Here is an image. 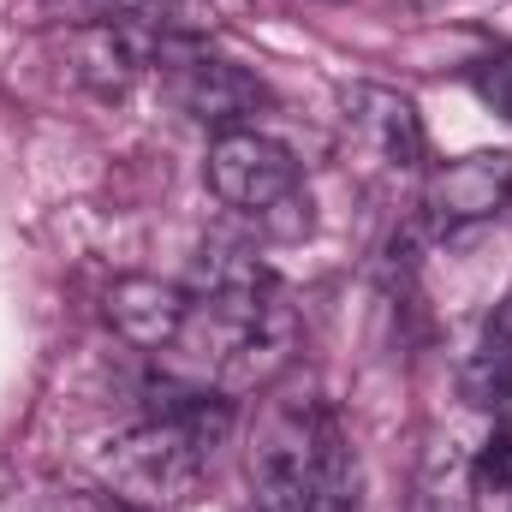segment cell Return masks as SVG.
Segmentation results:
<instances>
[{
  "mask_svg": "<svg viewBox=\"0 0 512 512\" xmlns=\"http://www.w3.org/2000/svg\"><path fill=\"white\" fill-rule=\"evenodd\" d=\"M459 393H465L477 411H501L512 399V316L489 322V334L477 340V352H471L465 370H459Z\"/></svg>",
  "mask_w": 512,
  "mask_h": 512,
  "instance_id": "9c48e42d",
  "label": "cell"
},
{
  "mask_svg": "<svg viewBox=\"0 0 512 512\" xmlns=\"http://www.w3.org/2000/svg\"><path fill=\"white\" fill-rule=\"evenodd\" d=\"M471 90H477L501 120H512V48H501V54H489V60L471 66Z\"/></svg>",
  "mask_w": 512,
  "mask_h": 512,
  "instance_id": "30bf717a",
  "label": "cell"
},
{
  "mask_svg": "<svg viewBox=\"0 0 512 512\" xmlns=\"http://www.w3.org/2000/svg\"><path fill=\"white\" fill-rule=\"evenodd\" d=\"M66 60H72V78L90 84L96 96H126L155 60V42L143 36V24H72Z\"/></svg>",
  "mask_w": 512,
  "mask_h": 512,
  "instance_id": "52a82bcc",
  "label": "cell"
},
{
  "mask_svg": "<svg viewBox=\"0 0 512 512\" xmlns=\"http://www.w3.org/2000/svg\"><path fill=\"white\" fill-rule=\"evenodd\" d=\"M328 435H334V417L322 405H310V399L268 405L251 459H245L251 512H316Z\"/></svg>",
  "mask_w": 512,
  "mask_h": 512,
  "instance_id": "6da1fadb",
  "label": "cell"
},
{
  "mask_svg": "<svg viewBox=\"0 0 512 512\" xmlns=\"http://www.w3.org/2000/svg\"><path fill=\"white\" fill-rule=\"evenodd\" d=\"M161 84L173 96V108L197 126L221 131H245L268 108V84L245 72L239 60L221 54H197V48H161Z\"/></svg>",
  "mask_w": 512,
  "mask_h": 512,
  "instance_id": "3957f363",
  "label": "cell"
},
{
  "mask_svg": "<svg viewBox=\"0 0 512 512\" xmlns=\"http://www.w3.org/2000/svg\"><path fill=\"white\" fill-rule=\"evenodd\" d=\"M471 471H477V489H501L507 495L512 489V423L483 441V453L471 459Z\"/></svg>",
  "mask_w": 512,
  "mask_h": 512,
  "instance_id": "8fae6325",
  "label": "cell"
},
{
  "mask_svg": "<svg viewBox=\"0 0 512 512\" xmlns=\"http://www.w3.org/2000/svg\"><path fill=\"white\" fill-rule=\"evenodd\" d=\"M102 316L108 328L137 346V352H167L185 340L191 316H197V298L173 280H155V274H120L102 298Z\"/></svg>",
  "mask_w": 512,
  "mask_h": 512,
  "instance_id": "277c9868",
  "label": "cell"
},
{
  "mask_svg": "<svg viewBox=\"0 0 512 512\" xmlns=\"http://www.w3.org/2000/svg\"><path fill=\"white\" fill-rule=\"evenodd\" d=\"M203 179H209V191H215L227 209L256 215V221H274V215L292 209L298 191H304V173H298L292 149H286L280 137L256 131V126L221 131V137L209 143Z\"/></svg>",
  "mask_w": 512,
  "mask_h": 512,
  "instance_id": "7a4b0ae2",
  "label": "cell"
},
{
  "mask_svg": "<svg viewBox=\"0 0 512 512\" xmlns=\"http://www.w3.org/2000/svg\"><path fill=\"white\" fill-rule=\"evenodd\" d=\"M411 512H477V471H471V459L447 441H435L423 459H417V471H411Z\"/></svg>",
  "mask_w": 512,
  "mask_h": 512,
  "instance_id": "ba28073f",
  "label": "cell"
},
{
  "mask_svg": "<svg viewBox=\"0 0 512 512\" xmlns=\"http://www.w3.org/2000/svg\"><path fill=\"white\" fill-rule=\"evenodd\" d=\"M102 512H137V507H126V501H108V507H102Z\"/></svg>",
  "mask_w": 512,
  "mask_h": 512,
  "instance_id": "7c38bea8",
  "label": "cell"
},
{
  "mask_svg": "<svg viewBox=\"0 0 512 512\" xmlns=\"http://www.w3.org/2000/svg\"><path fill=\"white\" fill-rule=\"evenodd\" d=\"M346 131L358 137V149L370 161H382L393 173H411L423 161V120H417V102L382 90V84H358L346 90Z\"/></svg>",
  "mask_w": 512,
  "mask_h": 512,
  "instance_id": "8992f818",
  "label": "cell"
},
{
  "mask_svg": "<svg viewBox=\"0 0 512 512\" xmlns=\"http://www.w3.org/2000/svg\"><path fill=\"white\" fill-rule=\"evenodd\" d=\"M423 203H429V215H435L441 227L495 221L512 203V149H477V155L441 161V167L429 173Z\"/></svg>",
  "mask_w": 512,
  "mask_h": 512,
  "instance_id": "5b68a950",
  "label": "cell"
}]
</instances>
